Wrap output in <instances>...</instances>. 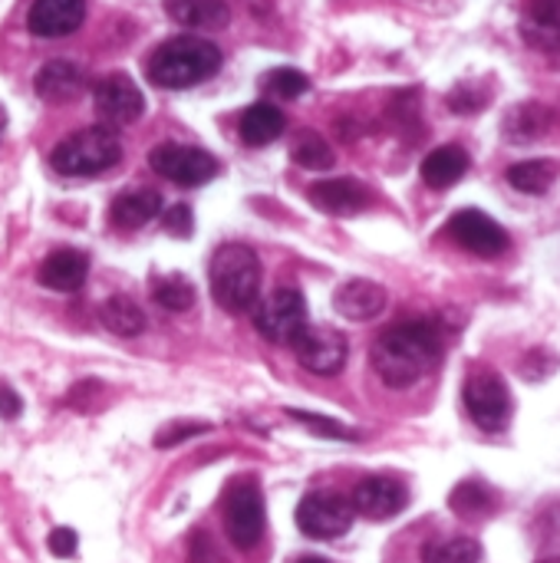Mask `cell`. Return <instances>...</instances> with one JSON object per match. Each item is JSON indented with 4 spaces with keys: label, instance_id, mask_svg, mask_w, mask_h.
<instances>
[{
    "label": "cell",
    "instance_id": "cell-1",
    "mask_svg": "<svg viewBox=\"0 0 560 563\" xmlns=\"http://www.w3.org/2000/svg\"><path fill=\"white\" fill-rule=\"evenodd\" d=\"M442 330L436 320H406L380 333L370 363L389 389L416 386L442 360Z\"/></svg>",
    "mask_w": 560,
    "mask_h": 563
},
{
    "label": "cell",
    "instance_id": "cell-2",
    "mask_svg": "<svg viewBox=\"0 0 560 563\" xmlns=\"http://www.w3.org/2000/svg\"><path fill=\"white\" fill-rule=\"evenodd\" d=\"M221 69V49L205 36H172L149 56V79L162 89H188Z\"/></svg>",
    "mask_w": 560,
    "mask_h": 563
},
{
    "label": "cell",
    "instance_id": "cell-3",
    "mask_svg": "<svg viewBox=\"0 0 560 563\" xmlns=\"http://www.w3.org/2000/svg\"><path fill=\"white\" fill-rule=\"evenodd\" d=\"M211 297L228 313L254 310L261 297V261L248 244H221L208 267Z\"/></svg>",
    "mask_w": 560,
    "mask_h": 563
},
{
    "label": "cell",
    "instance_id": "cell-4",
    "mask_svg": "<svg viewBox=\"0 0 560 563\" xmlns=\"http://www.w3.org/2000/svg\"><path fill=\"white\" fill-rule=\"evenodd\" d=\"M119 158H122V142L106 125H89V129L66 135L50 155L53 168L66 178L99 175L106 168H116Z\"/></svg>",
    "mask_w": 560,
    "mask_h": 563
},
{
    "label": "cell",
    "instance_id": "cell-5",
    "mask_svg": "<svg viewBox=\"0 0 560 563\" xmlns=\"http://www.w3.org/2000/svg\"><path fill=\"white\" fill-rule=\"evenodd\" d=\"M254 327L271 343H294V336L307 327L304 294L297 287H274L254 303Z\"/></svg>",
    "mask_w": 560,
    "mask_h": 563
},
{
    "label": "cell",
    "instance_id": "cell-6",
    "mask_svg": "<svg viewBox=\"0 0 560 563\" xmlns=\"http://www.w3.org/2000/svg\"><path fill=\"white\" fill-rule=\"evenodd\" d=\"M465 409L472 416V422L485 432H505L512 422V393L505 386V379L492 369L475 373L465 383Z\"/></svg>",
    "mask_w": 560,
    "mask_h": 563
},
{
    "label": "cell",
    "instance_id": "cell-7",
    "mask_svg": "<svg viewBox=\"0 0 560 563\" xmlns=\"http://www.w3.org/2000/svg\"><path fill=\"white\" fill-rule=\"evenodd\" d=\"M149 165L155 175L182 185V188H195V185H205L218 175V162L215 155H208L205 148H195V145H178V142H165V145H155L149 152Z\"/></svg>",
    "mask_w": 560,
    "mask_h": 563
},
{
    "label": "cell",
    "instance_id": "cell-8",
    "mask_svg": "<svg viewBox=\"0 0 560 563\" xmlns=\"http://www.w3.org/2000/svg\"><path fill=\"white\" fill-rule=\"evenodd\" d=\"M224 531L238 551H254L264 538V498L254 482H241L224 498Z\"/></svg>",
    "mask_w": 560,
    "mask_h": 563
},
{
    "label": "cell",
    "instance_id": "cell-9",
    "mask_svg": "<svg viewBox=\"0 0 560 563\" xmlns=\"http://www.w3.org/2000/svg\"><path fill=\"white\" fill-rule=\"evenodd\" d=\"M297 528L314 541L343 538L353 528V505L333 492H314L297 505Z\"/></svg>",
    "mask_w": 560,
    "mask_h": 563
},
{
    "label": "cell",
    "instance_id": "cell-10",
    "mask_svg": "<svg viewBox=\"0 0 560 563\" xmlns=\"http://www.w3.org/2000/svg\"><path fill=\"white\" fill-rule=\"evenodd\" d=\"M290 346H294L297 363L314 376H337L347 366V356H350V346H347L343 333H337L333 327H310L307 323L294 336Z\"/></svg>",
    "mask_w": 560,
    "mask_h": 563
},
{
    "label": "cell",
    "instance_id": "cell-11",
    "mask_svg": "<svg viewBox=\"0 0 560 563\" xmlns=\"http://www.w3.org/2000/svg\"><path fill=\"white\" fill-rule=\"evenodd\" d=\"M92 106L96 115L102 119L106 129H119V125H132L142 119L145 112V99L142 89L125 76V73H109L96 82L92 89Z\"/></svg>",
    "mask_w": 560,
    "mask_h": 563
},
{
    "label": "cell",
    "instance_id": "cell-12",
    "mask_svg": "<svg viewBox=\"0 0 560 563\" xmlns=\"http://www.w3.org/2000/svg\"><path fill=\"white\" fill-rule=\"evenodd\" d=\"M446 231L459 247H465L469 254H479V257H498L508 251V231L498 221H492L488 214H482L479 208L455 211Z\"/></svg>",
    "mask_w": 560,
    "mask_h": 563
},
{
    "label": "cell",
    "instance_id": "cell-13",
    "mask_svg": "<svg viewBox=\"0 0 560 563\" xmlns=\"http://www.w3.org/2000/svg\"><path fill=\"white\" fill-rule=\"evenodd\" d=\"M350 505H353V515H360V518L389 521V518H396L399 511H406L409 492H406L403 482H396V478H389V475H373V478H363V482L353 488Z\"/></svg>",
    "mask_w": 560,
    "mask_h": 563
},
{
    "label": "cell",
    "instance_id": "cell-14",
    "mask_svg": "<svg viewBox=\"0 0 560 563\" xmlns=\"http://www.w3.org/2000/svg\"><path fill=\"white\" fill-rule=\"evenodd\" d=\"M310 205L333 214V218H350V214H360L363 208H370L373 195L363 181L356 178H327V181H317L310 185L307 191Z\"/></svg>",
    "mask_w": 560,
    "mask_h": 563
},
{
    "label": "cell",
    "instance_id": "cell-15",
    "mask_svg": "<svg viewBox=\"0 0 560 563\" xmlns=\"http://www.w3.org/2000/svg\"><path fill=\"white\" fill-rule=\"evenodd\" d=\"M86 20V0H33L26 26L33 36L56 40L79 30Z\"/></svg>",
    "mask_w": 560,
    "mask_h": 563
},
{
    "label": "cell",
    "instance_id": "cell-16",
    "mask_svg": "<svg viewBox=\"0 0 560 563\" xmlns=\"http://www.w3.org/2000/svg\"><path fill=\"white\" fill-rule=\"evenodd\" d=\"M333 310L353 323L376 320L386 310V290L373 280H347L333 294Z\"/></svg>",
    "mask_w": 560,
    "mask_h": 563
},
{
    "label": "cell",
    "instance_id": "cell-17",
    "mask_svg": "<svg viewBox=\"0 0 560 563\" xmlns=\"http://www.w3.org/2000/svg\"><path fill=\"white\" fill-rule=\"evenodd\" d=\"M33 86H36V96L43 102H56L59 106V102H73L83 92L86 73L73 59H50V63L40 66Z\"/></svg>",
    "mask_w": 560,
    "mask_h": 563
},
{
    "label": "cell",
    "instance_id": "cell-18",
    "mask_svg": "<svg viewBox=\"0 0 560 563\" xmlns=\"http://www.w3.org/2000/svg\"><path fill=\"white\" fill-rule=\"evenodd\" d=\"M89 274V257L83 251H73V247H63V251H53L43 264H40V274L36 280L46 287V290H56V294H73L83 287Z\"/></svg>",
    "mask_w": 560,
    "mask_h": 563
},
{
    "label": "cell",
    "instance_id": "cell-19",
    "mask_svg": "<svg viewBox=\"0 0 560 563\" xmlns=\"http://www.w3.org/2000/svg\"><path fill=\"white\" fill-rule=\"evenodd\" d=\"M162 214V195L155 188H129L122 191L112 208H109V218L119 231H135V228H145L149 221H155Z\"/></svg>",
    "mask_w": 560,
    "mask_h": 563
},
{
    "label": "cell",
    "instance_id": "cell-20",
    "mask_svg": "<svg viewBox=\"0 0 560 563\" xmlns=\"http://www.w3.org/2000/svg\"><path fill=\"white\" fill-rule=\"evenodd\" d=\"M551 129V112L541 102H518L505 112L502 135L508 145H531Z\"/></svg>",
    "mask_w": 560,
    "mask_h": 563
},
{
    "label": "cell",
    "instance_id": "cell-21",
    "mask_svg": "<svg viewBox=\"0 0 560 563\" xmlns=\"http://www.w3.org/2000/svg\"><path fill=\"white\" fill-rule=\"evenodd\" d=\"M287 129V119L277 106L271 102H254L244 109L241 122H238V132H241V142L251 145V148H261V145H271L274 139H281Z\"/></svg>",
    "mask_w": 560,
    "mask_h": 563
},
{
    "label": "cell",
    "instance_id": "cell-22",
    "mask_svg": "<svg viewBox=\"0 0 560 563\" xmlns=\"http://www.w3.org/2000/svg\"><path fill=\"white\" fill-rule=\"evenodd\" d=\"M165 10L188 30H221L231 20L228 0H165Z\"/></svg>",
    "mask_w": 560,
    "mask_h": 563
},
{
    "label": "cell",
    "instance_id": "cell-23",
    "mask_svg": "<svg viewBox=\"0 0 560 563\" xmlns=\"http://www.w3.org/2000/svg\"><path fill=\"white\" fill-rule=\"evenodd\" d=\"M469 152L459 145H442L422 158V181L429 188H452L469 172Z\"/></svg>",
    "mask_w": 560,
    "mask_h": 563
},
{
    "label": "cell",
    "instance_id": "cell-24",
    "mask_svg": "<svg viewBox=\"0 0 560 563\" xmlns=\"http://www.w3.org/2000/svg\"><path fill=\"white\" fill-rule=\"evenodd\" d=\"M99 320H102V327L109 333L125 336V340H132V336H139L145 330V310L132 297H125V294H116V297L102 300Z\"/></svg>",
    "mask_w": 560,
    "mask_h": 563
},
{
    "label": "cell",
    "instance_id": "cell-25",
    "mask_svg": "<svg viewBox=\"0 0 560 563\" xmlns=\"http://www.w3.org/2000/svg\"><path fill=\"white\" fill-rule=\"evenodd\" d=\"M560 165L551 158H528V162H518L505 172L508 185L521 195H545L551 191V185L558 181Z\"/></svg>",
    "mask_w": 560,
    "mask_h": 563
},
{
    "label": "cell",
    "instance_id": "cell-26",
    "mask_svg": "<svg viewBox=\"0 0 560 563\" xmlns=\"http://www.w3.org/2000/svg\"><path fill=\"white\" fill-rule=\"evenodd\" d=\"M449 508L459 518H485L488 511H495V492L485 482L469 478V482L455 485V492L449 495Z\"/></svg>",
    "mask_w": 560,
    "mask_h": 563
},
{
    "label": "cell",
    "instance_id": "cell-27",
    "mask_svg": "<svg viewBox=\"0 0 560 563\" xmlns=\"http://www.w3.org/2000/svg\"><path fill=\"white\" fill-rule=\"evenodd\" d=\"M152 300L162 307V310H172V313H185L195 307V287L188 277L182 274H162L155 277L152 284Z\"/></svg>",
    "mask_w": 560,
    "mask_h": 563
},
{
    "label": "cell",
    "instance_id": "cell-28",
    "mask_svg": "<svg viewBox=\"0 0 560 563\" xmlns=\"http://www.w3.org/2000/svg\"><path fill=\"white\" fill-rule=\"evenodd\" d=\"M290 158H294L300 168H307V172H327V168H333V162H337V155H333V148L327 145V139H320V135L310 132V129H304V132L297 135V142H294V148H290Z\"/></svg>",
    "mask_w": 560,
    "mask_h": 563
},
{
    "label": "cell",
    "instance_id": "cell-29",
    "mask_svg": "<svg viewBox=\"0 0 560 563\" xmlns=\"http://www.w3.org/2000/svg\"><path fill=\"white\" fill-rule=\"evenodd\" d=\"M482 561V544L472 538H449V541H432L422 548V563H479Z\"/></svg>",
    "mask_w": 560,
    "mask_h": 563
},
{
    "label": "cell",
    "instance_id": "cell-30",
    "mask_svg": "<svg viewBox=\"0 0 560 563\" xmlns=\"http://www.w3.org/2000/svg\"><path fill=\"white\" fill-rule=\"evenodd\" d=\"M261 86L277 99H297V96H304L310 89V79L294 66H277V69L261 76Z\"/></svg>",
    "mask_w": 560,
    "mask_h": 563
},
{
    "label": "cell",
    "instance_id": "cell-31",
    "mask_svg": "<svg viewBox=\"0 0 560 563\" xmlns=\"http://www.w3.org/2000/svg\"><path fill=\"white\" fill-rule=\"evenodd\" d=\"M287 416L294 422H300L304 429H310L314 435H320V439H343V442H356L360 439L353 429H347V426H340V422H333L327 416H314V412H300V409H287Z\"/></svg>",
    "mask_w": 560,
    "mask_h": 563
},
{
    "label": "cell",
    "instance_id": "cell-32",
    "mask_svg": "<svg viewBox=\"0 0 560 563\" xmlns=\"http://www.w3.org/2000/svg\"><path fill=\"white\" fill-rule=\"evenodd\" d=\"M492 92L485 86H475V82H459L452 92H449V109L459 112V115H475L488 106Z\"/></svg>",
    "mask_w": 560,
    "mask_h": 563
},
{
    "label": "cell",
    "instance_id": "cell-33",
    "mask_svg": "<svg viewBox=\"0 0 560 563\" xmlns=\"http://www.w3.org/2000/svg\"><path fill=\"white\" fill-rule=\"evenodd\" d=\"M188 563H228L218 541L208 534V531H195L188 538Z\"/></svg>",
    "mask_w": 560,
    "mask_h": 563
},
{
    "label": "cell",
    "instance_id": "cell-34",
    "mask_svg": "<svg viewBox=\"0 0 560 563\" xmlns=\"http://www.w3.org/2000/svg\"><path fill=\"white\" fill-rule=\"evenodd\" d=\"M521 36L545 53H560V30L558 26H538V23H521Z\"/></svg>",
    "mask_w": 560,
    "mask_h": 563
},
{
    "label": "cell",
    "instance_id": "cell-35",
    "mask_svg": "<svg viewBox=\"0 0 560 563\" xmlns=\"http://www.w3.org/2000/svg\"><path fill=\"white\" fill-rule=\"evenodd\" d=\"M195 228L191 221V208L188 205H172L168 211H162V231L172 234V238H188Z\"/></svg>",
    "mask_w": 560,
    "mask_h": 563
},
{
    "label": "cell",
    "instance_id": "cell-36",
    "mask_svg": "<svg viewBox=\"0 0 560 563\" xmlns=\"http://www.w3.org/2000/svg\"><path fill=\"white\" fill-rule=\"evenodd\" d=\"M525 20L560 30V0H525Z\"/></svg>",
    "mask_w": 560,
    "mask_h": 563
},
{
    "label": "cell",
    "instance_id": "cell-37",
    "mask_svg": "<svg viewBox=\"0 0 560 563\" xmlns=\"http://www.w3.org/2000/svg\"><path fill=\"white\" fill-rule=\"evenodd\" d=\"M211 426H205V422H195V426H185V422H172L168 429H162L158 435H155V445L158 449H172V445H178V442H185V439H191V435H201V432H208Z\"/></svg>",
    "mask_w": 560,
    "mask_h": 563
},
{
    "label": "cell",
    "instance_id": "cell-38",
    "mask_svg": "<svg viewBox=\"0 0 560 563\" xmlns=\"http://www.w3.org/2000/svg\"><path fill=\"white\" fill-rule=\"evenodd\" d=\"M50 554L53 558H73L76 554V544H79V538H76V531L73 528H56L53 534H50Z\"/></svg>",
    "mask_w": 560,
    "mask_h": 563
},
{
    "label": "cell",
    "instance_id": "cell-39",
    "mask_svg": "<svg viewBox=\"0 0 560 563\" xmlns=\"http://www.w3.org/2000/svg\"><path fill=\"white\" fill-rule=\"evenodd\" d=\"M20 412H23L20 396H17L10 386H3V383H0V416H3V419H17Z\"/></svg>",
    "mask_w": 560,
    "mask_h": 563
},
{
    "label": "cell",
    "instance_id": "cell-40",
    "mask_svg": "<svg viewBox=\"0 0 560 563\" xmlns=\"http://www.w3.org/2000/svg\"><path fill=\"white\" fill-rule=\"evenodd\" d=\"M297 563H330V561H323V558H300Z\"/></svg>",
    "mask_w": 560,
    "mask_h": 563
},
{
    "label": "cell",
    "instance_id": "cell-41",
    "mask_svg": "<svg viewBox=\"0 0 560 563\" xmlns=\"http://www.w3.org/2000/svg\"><path fill=\"white\" fill-rule=\"evenodd\" d=\"M3 125H7V112L0 109V132H3Z\"/></svg>",
    "mask_w": 560,
    "mask_h": 563
},
{
    "label": "cell",
    "instance_id": "cell-42",
    "mask_svg": "<svg viewBox=\"0 0 560 563\" xmlns=\"http://www.w3.org/2000/svg\"><path fill=\"white\" fill-rule=\"evenodd\" d=\"M538 563H560V558H545V561H538Z\"/></svg>",
    "mask_w": 560,
    "mask_h": 563
}]
</instances>
